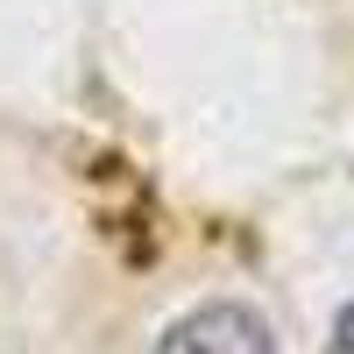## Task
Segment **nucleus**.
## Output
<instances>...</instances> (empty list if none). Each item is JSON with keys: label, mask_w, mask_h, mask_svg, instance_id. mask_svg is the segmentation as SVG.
<instances>
[{"label": "nucleus", "mask_w": 354, "mask_h": 354, "mask_svg": "<svg viewBox=\"0 0 354 354\" xmlns=\"http://www.w3.org/2000/svg\"><path fill=\"white\" fill-rule=\"evenodd\" d=\"M156 354H277V333L255 305L213 298V305H192L185 319H170Z\"/></svg>", "instance_id": "f257e3e1"}, {"label": "nucleus", "mask_w": 354, "mask_h": 354, "mask_svg": "<svg viewBox=\"0 0 354 354\" xmlns=\"http://www.w3.org/2000/svg\"><path fill=\"white\" fill-rule=\"evenodd\" d=\"M333 354H354V305L333 319Z\"/></svg>", "instance_id": "f03ea898"}]
</instances>
